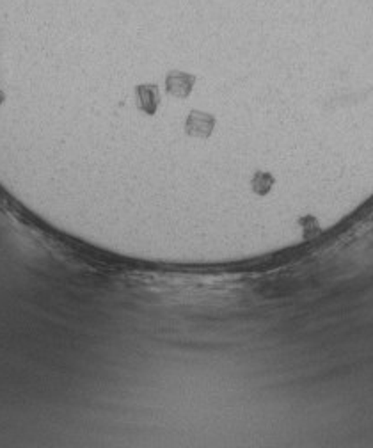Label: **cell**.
<instances>
[{
	"mask_svg": "<svg viewBox=\"0 0 373 448\" xmlns=\"http://www.w3.org/2000/svg\"><path fill=\"white\" fill-rule=\"evenodd\" d=\"M213 125H216V120L213 116L206 114V112H199V111H192L190 116L187 118V134L194 137H208L212 134Z\"/></svg>",
	"mask_w": 373,
	"mask_h": 448,
	"instance_id": "1",
	"label": "cell"
},
{
	"mask_svg": "<svg viewBox=\"0 0 373 448\" xmlns=\"http://www.w3.org/2000/svg\"><path fill=\"white\" fill-rule=\"evenodd\" d=\"M194 82H196V77H194V75L181 74V71H171L166 78L167 93L178 98L189 97L190 91H192Z\"/></svg>",
	"mask_w": 373,
	"mask_h": 448,
	"instance_id": "2",
	"label": "cell"
},
{
	"mask_svg": "<svg viewBox=\"0 0 373 448\" xmlns=\"http://www.w3.org/2000/svg\"><path fill=\"white\" fill-rule=\"evenodd\" d=\"M135 94H137L139 108L146 112V114H155V111H157L158 107V102H160V94H158L157 85L155 84L137 85Z\"/></svg>",
	"mask_w": 373,
	"mask_h": 448,
	"instance_id": "3",
	"label": "cell"
}]
</instances>
